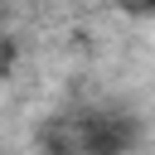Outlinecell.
Masks as SVG:
<instances>
[{
  "label": "cell",
  "instance_id": "1",
  "mask_svg": "<svg viewBox=\"0 0 155 155\" xmlns=\"http://www.w3.org/2000/svg\"><path fill=\"white\" fill-rule=\"evenodd\" d=\"M63 126H68L73 155H131L145 136L140 116H131V111H82Z\"/></svg>",
  "mask_w": 155,
  "mask_h": 155
},
{
  "label": "cell",
  "instance_id": "2",
  "mask_svg": "<svg viewBox=\"0 0 155 155\" xmlns=\"http://www.w3.org/2000/svg\"><path fill=\"white\" fill-rule=\"evenodd\" d=\"M15 63H19V44H15L10 34H0V78H10Z\"/></svg>",
  "mask_w": 155,
  "mask_h": 155
}]
</instances>
